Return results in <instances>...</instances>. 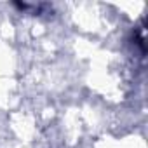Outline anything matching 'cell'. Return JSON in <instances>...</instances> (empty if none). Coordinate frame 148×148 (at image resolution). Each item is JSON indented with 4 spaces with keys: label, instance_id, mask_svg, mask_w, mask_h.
Wrapping results in <instances>:
<instances>
[{
    "label": "cell",
    "instance_id": "cell-1",
    "mask_svg": "<svg viewBox=\"0 0 148 148\" xmlns=\"http://www.w3.org/2000/svg\"><path fill=\"white\" fill-rule=\"evenodd\" d=\"M18 11L21 12H26V14H32V16H42V14H47V11L51 9L49 4H26V2H14L12 4Z\"/></svg>",
    "mask_w": 148,
    "mask_h": 148
}]
</instances>
